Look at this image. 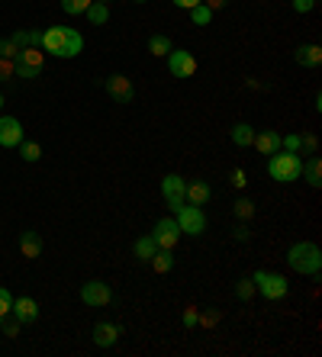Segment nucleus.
<instances>
[{
	"label": "nucleus",
	"instance_id": "nucleus-10",
	"mask_svg": "<svg viewBox=\"0 0 322 357\" xmlns=\"http://www.w3.org/2000/svg\"><path fill=\"white\" fill-rule=\"evenodd\" d=\"M151 238L158 242V248L174 251V245H177V238H181V229H177V222L174 219H158L155 222V229H151Z\"/></svg>",
	"mask_w": 322,
	"mask_h": 357
},
{
	"label": "nucleus",
	"instance_id": "nucleus-33",
	"mask_svg": "<svg viewBox=\"0 0 322 357\" xmlns=\"http://www.w3.org/2000/svg\"><path fill=\"white\" fill-rule=\"evenodd\" d=\"M10 309H13V293L7 290V286H0V319L10 315Z\"/></svg>",
	"mask_w": 322,
	"mask_h": 357
},
{
	"label": "nucleus",
	"instance_id": "nucleus-8",
	"mask_svg": "<svg viewBox=\"0 0 322 357\" xmlns=\"http://www.w3.org/2000/svg\"><path fill=\"white\" fill-rule=\"evenodd\" d=\"M81 299H84L90 309H103V306H110V299H113V290H110V284H103V280H87V284L81 286Z\"/></svg>",
	"mask_w": 322,
	"mask_h": 357
},
{
	"label": "nucleus",
	"instance_id": "nucleus-31",
	"mask_svg": "<svg viewBox=\"0 0 322 357\" xmlns=\"http://www.w3.org/2000/svg\"><path fill=\"white\" fill-rule=\"evenodd\" d=\"M16 55H20V45L13 42L10 36H7V39H0V58H10V62H16Z\"/></svg>",
	"mask_w": 322,
	"mask_h": 357
},
{
	"label": "nucleus",
	"instance_id": "nucleus-22",
	"mask_svg": "<svg viewBox=\"0 0 322 357\" xmlns=\"http://www.w3.org/2000/svg\"><path fill=\"white\" fill-rule=\"evenodd\" d=\"M229 136H232V142H236L238 148H248L255 142V129L248 126V123H236V126L229 129Z\"/></svg>",
	"mask_w": 322,
	"mask_h": 357
},
{
	"label": "nucleus",
	"instance_id": "nucleus-23",
	"mask_svg": "<svg viewBox=\"0 0 322 357\" xmlns=\"http://www.w3.org/2000/svg\"><path fill=\"white\" fill-rule=\"evenodd\" d=\"M10 39L20 45V49H29V45H39V49H42V32L39 29H20V32H13Z\"/></svg>",
	"mask_w": 322,
	"mask_h": 357
},
{
	"label": "nucleus",
	"instance_id": "nucleus-2",
	"mask_svg": "<svg viewBox=\"0 0 322 357\" xmlns=\"http://www.w3.org/2000/svg\"><path fill=\"white\" fill-rule=\"evenodd\" d=\"M290 271H297L300 277H316L322 271V251L316 242H297L287 251Z\"/></svg>",
	"mask_w": 322,
	"mask_h": 357
},
{
	"label": "nucleus",
	"instance_id": "nucleus-20",
	"mask_svg": "<svg viewBox=\"0 0 322 357\" xmlns=\"http://www.w3.org/2000/svg\"><path fill=\"white\" fill-rule=\"evenodd\" d=\"M132 251H136V258H139L142 264H149L151 258H155V251H158V242H155L151 235H142L139 242L132 245Z\"/></svg>",
	"mask_w": 322,
	"mask_h": 357
},
{
	"label": "nucleus",
	"instance_id": "nucleus-34",
	"mask_svg": "<svg viewBox=\"0 0 322 357\" xmlns=\"http://www.w3.org/2000/svg\"><path fill=\"white\" fill-rule=\"evenodd\" d=\"M197 322H200V309L197 306H187L184 309V328H197Z\"/></svg>",
	"mask_w": 322,
	"mask_h": 357
},
{
	"label": "nucleus",
	"instance_id": "nucleus-40",
	"mask_svg": "<svg viewBox=\"0 0 322 357\" xmlns=\"http://www.w3.org/2000/svg\"><path fill=\"white\" fill-rule=\"evenodd\" d=\"M197 3H203V0H174V7H181V10H193Z\"/></svg>",
	"mask_w": 322,
	"mask_h": 357
},
{
	"label": "nucleus",
	"instance_id": "nucleus-18",
	"mask_svg": "<svg viewBox=\"0 0 322 357\" xmlns=\"http://www.w3.org/2000/svg\"><path fill=\"white\" fill-rule=\"evenodd\" d=\"M300 177H306L310 187H322V161H319V155H310V161H303Z\"/></svg>",
	"mask_w": 322,
	"mask_h": 357
},
{
	"label": "nucleus",
	"instance_id": "nucleus-27",
	"mask_svg": "<svg viewBox=\"0 0 322 357\" xmlns=\"http://www.w3.org/2000/svg\"><path fill=\"white\" fill-rule=\"evenodd\" d=\"M20 158L23 161H39V158H42V148H39V142H26V138H23L20 142Z\"/></svg>",
	"mask_w": 322,
	"mask_h": 357
},
{
	"label": "nucleus",
	"instance_id": "nucleus-4",
	"mask_svg": "<svg viewBox=\"0 0 322 357\" xmlns=\"http://www.w3.org/2000/svg\"><path fill=\"white\" fill-rule=\"evenodd\" d=\"M251 280H255V293H261L264 299H284L287 290H290L287 277L271 273V271H255V273H251Z\"/></svg>",
	"mask_w": 322,
	"mask_h": 357
},
{
	"label": "nucleus",
	"instance_id": "nucleus-7",
	"mask_svg": "<svg viewBox=\"0 0 322 357\" xmlns=\"http://www.w3.org/2000/svg\"><path fill=\"white\" fill-rule=\"evenodd\" d=\"M161 197H164V206L171 212H177L187 203V180L181 174H168L161 180Z\"/></svg>",
	"mask_w": 322,
	"mask_h": 357
},
{
	"label": "nucleus",
	"instance_id": "nucleus-12",
	"mask_svg": "<svg viewBox=\"0 0 322 357\" xmlns=\"http://www.w3.org/2000/svg\"><path fill=\"white\" fill-rule=\"evenodd\" d=\"M23 142V126L13 116H0V145L3 148H20Z\"/></svg>",
	"mask_w": 322,
	"mask_h": 357
},
{
	"label": "nucleus",
	"instance_id": "nucleus-45",
	"mask_svg": "<svg viewBox=\"0 0 322 357\" xmlns=\"http://www.w3.org/2000/svg\"><path fill=\"white\" fill-rule=\"evenodd\" d=\"M132 3H145V0H132Z\"/></svg>",
	"mask_w": 322,
	"mask_h": 357
},
{
	"label": "nucleus",
	"instance_id": "nucleus-17",
	"mask_svg": "<svg viewBox=\"0 0 322 357\" xmlns=\"http://www.w3.org/2000/svg\"><path fill=\"white\" fill-rule=\"evenodd\" d=\"M20 251H23V258H39V254H42V235H39V232H23Z\"/></svg>",
	"mask_w": 322,
	"mask_h": 357
},
{
	"label": "nucleus",
	"instance_id": "nucleus-9",
	"mask_svg": "<svg viewBox=\"0 0 322 357\" xmlns=\"http://www.w3.org/2000/svg\"><path fill=\"white\" fill-rule=\"evenodd\" d=\"M168 71L174 77H193L197 74V58H193L187 49H171L168 52Z\"/></svg>",
	"mask_w": 322,
	"mask_h": 357
},
{
	"label": "nucleus",
	"instance_id": "nucleus-21",
	"mask_svg": "<svg viewBox=\"0 0 322 357\" xmlns=\"http://www.w3.org/2000/svg\"><path fill=\"white\" fill-rule=\"evenodd\" d=\"M171 49H174V42L168 39V36H161V32L149 36V55H155V58H168Z\"/></svg>",
	"mask_w": 322,
	"mask_h": 357
},
{
	"label": "nucleus",
	"instance_id": "nucleus-44",
	"mask_svg": "<svg viewBox=\"0 0 322 357\" xmlns=\"http://www.w3.org/2000/svg\"><path fill=\"white\" fill-rule=\"evenodd\" d=\"M94 3H107V0H94Z\"/></svg>",
	"mask_w": 322,
	"mask_h": 357
},
{
	"label": "nucleus",
	"instance_id": "nucleus-42",
	"mask_svg": "<svg viewBox=\"0 0 322 357\" xmlns=\"http://www.w3.org/2000/svg\"><path fill=\"white\" fill-rule=\"evenodd\" d=\"M206 7H210V10H219V7H225V0H203Z\"/></svg>",
	"mask_w": 322,
	"mask_h": 357
},
{
	"label": "nucleus",
	"instance_id": "nucleus-15",
	"mask_svg": "<svg viewBox=\"0 0 322 357\" xmlns=\"http://www.w3.org/2000/svg\"><path fill=\"white\" fill-rule=\"evenodd\" d=\"M251 145H255L261 155H274V151H280L277 129H261V132H255V142H251Z\"/></svg>",
	"mask_w": 322,
	"mask_h": 357
},
{
	"label": "nucleus",
	"instance_id": "nucleus-29",
	"mask_svg": "<svg viewBox=\"0 0 322 357\" xmlns=\"http://www.w3.org/2000/svg\"><path fill=\"white\" fill-rule=\"evenodd\" d=\"M236 296L242 299V303H248V299L255 296V280H251V277H242V280L236 284Z\"/></svg>",
	"mask_w": 322,
	"mask_h": 357
},
{
	"label": "nucleus",
	"instance_id": "nucleus-11",
	"mask_svg": "<svg viewBox=\"0 0 322 357\" xmlns=\"http://www.w3.org/2000/svg\"><path fill=\"white\" fill-rule=\"evenodd\" d=\"M107 94L116 100V103H132V97H136V87L129 81L126 74H110L107 77Z\"/></svg>",
	"mask_w": 322,
	"mask_h": 357
},
{
	"label": "nucleus",
	"instance_id": "nucleus-1",
	"mask_svg": "<svg viewBox=\"0 0 322 357\" xmlns=\"http://www.w3.org/2000/svg\"><path fill=\"white\" fill-rule=\"evenodd\" d=\"M42 52L55 55V58H75L84 52V36L71 26H49L42 32Z\"/></svg>",
	"mask_w": 322,
	"mask_h": 357
},
{
	"label": "nucleus",
	"instance_id": "nucleus-16",
	"mask_svg": "<svg viewBox=\"0 0 322 357\" xmlns=\"http://www.w3.org/2000/svg\"><path fill=\"white\" fill-rule=\"evenodd\" d=\"M210 197H213V187H210L206 180H193V184H187V203H190V206H206Z\"/></svg>",
	"mask_w": 322,
	"mask_h": 357
},
{
	"label": "nucleus",
	"instance_id": "nucleus-5",
	"mask_svg": "<svg viewBox=\"0 0 322 357\" xmlns=\"http://www.w3.org/2000/svg\"><path fill=\"white\" fill-rule=\"evenodd\" d=\"M174 222H177V229L181 235H203L206 232V216H203V206H190V203H184L181 210L174 212Z\"/></svg>",
	"mask_w": 322,
	"mask_h": 357
},
{
	"label": "nucleus",
	"instance_id": "nucleus-35",
	"mask_svg": "<svg viewBox=\"0 0 322 357\" xmlns=\"http://www.w3.org/2000/svg\"><path fill=\"white\" fill-rule=\"evenodd\" d=\"M0 322H3V335H7V338H16V335H20V319H7V315H3Z\"/></svg>",
	"mask_w": 322,
	"mask_h": 357
},
{
	"label": "nucleus",
	"instance_id": "nucleus-19",
	"mask_svg": "<svg viewBox=\"0 0 322 357\" xmlns=\"http://www.w3.org/2000/svg\"><path fill=\"white\" fill-rule=\"evenodd\" d=\"M293 58H297V64H303V68H316V64L322 62V49L319 45H300Z\"/></svg>",
	"mask_w": 322,
	"mask_h": 357
},
{
	"label": "nucleus",
	"instance_id": "nucleus-13",
	"mask_svg": "<svg viewBox=\"0 0 322 357\" xmlns=\"http://www.w3.org/2000/svg\"><path fill=\"white\" fill-rule=\"evenodd\" d=\"M10 312H13V319H20V325H32L39 319V303L32 296H20V299H13Z\"/></svg>",
	"mask_w": 322,
	"mask_h": 357
},
{
	"label": "nucleus",
	"instance_id": "nucleus-25",
	"mask_svg": "<svg viewBox=\"0 0 322 357\" xmlns=\"http://www.w3.org/2000/svg\"><path fill=\"white\" fill-rule=\"evenodd\" d=\"M84 16H87L90 26H103V23L110 20V10H107V3H90V7L84 10Z\"/></svg>",
	"mask_w": 322,
	"mask_h": 357
},
{
	"label": "nucleus",
	"instance_id": "nucleus-6",
	"mask_svg": "<svg viewBox=\"0 0 322 357\" xmlns=\"http://www.w3.org/2000/svg\"><path fill=\"white\" fill-rule=\"evenodd\" d=\"M45 64V52L39 45H29V49H20L16 55V77H26V81H36L42 74Z\"/></svg>",
	"mask_w": 322,
	"mask_h": 357
},
{
	"label": "nucleus",
	"instance_id": "nucleus-30",
	"mask_svg": "<svg viewBox=\"0 0 322 357\" xmlns=\"http://www.w3.org/2000/svg\"><path fill=\"white\" fill-rule=\"evenodd\" d=\"M232 210H236L238 222H248V219H251V216H255V203L242 197V200H236V206H232Z\"/></svg>",
	"mask_w": 322,
	"mask_h": 357
},
{
	"label": "nucleus",
	"instance_id": "nucleus-41",
	"mask_svg": "<svg viewBox=\"0 0 322 357\" xmlns=\"http://www.w3.org/2000/svg\"><path fill=\"white\" fill-rule=\"evenodd\" d=\"M236 238H238V242H245V238H248V225H245V222H238V225H236Z\"/></svg>",
	"mask_w": 322,
	"mask_h": 357
},
{
	"label": "nucleus",
	"instance_id": "nucleus-3",
	"mask_svg": "<svg viewBox=\"0 0 322 357\" xmlns=\"http://www.w3.org/2000/svg\"><path fill=\"white\" fill-rule=\"evenodd\" d=\"M268 174L277 184H293L303 174V158L297 151H274L268 155Z\"/></svg>",
	"mask_w": 322,
	"mask_h": 357
},
{
	"label": "nucleus",
	"instance_id": "nucleus-14",
	"mask_svg": "<svg viewBox=\"0 0 322 357\" xmlns=\"http://www.w3.org/2000/svg\"><path fill=\"white\" fill-rule=\"evenodd\" d=\"M119 325H113V322H97L94 325V345L97 347H113L119 341Z\"/></svg>",
	"mask_w": 322,
	"mask_h": 357
},
{
	"label": "nucleus",
	"instance_id": "nucleus-28",
	"mask_svg": "<svg viewBox=\"0 0 322 357\" xmlns=\"http://www.w3.org/2000/svg\"><path fill=\"white\" fill-rule=\"evenodd\" d=\"M90 3H94V0H62V10L68 13V16H81Z\"/></svg>",
	"mask_w": 322,
	"mask_h": 357
},
{
	"label": "nucleus",
	"instance_id": "nucleus-43",
	"mask_svg": "<svg viewBox=\"0 0 322 357\" xmlns=\"http://www.w3.org/2000/svg\"><path fill=\"white\" fill-rule=\"evenodd\" d=\"M0 110H3V94H0Z\"/></svg>",
	"mask_w": 322,
	"mask_h": 357
},
{
	"label": "nucleus",
	"instance_id": "nucleus-24",
	"mask_svg": "<svg viewBox=\"0 0 322 357\" xmlns=\"http://www.w3.org/2000/svg\"><path fill=\"white\" fill-rule=\"evenodd\" d=\"M151 271L155 273H168L174 267V251H168V248H158V251H155V258H151Z\"/></svg>",
	"mask_w": 322,
	"mask_h": 357
},
{
	"label": "nucleus",
	"instance_id": "nucleus-36",
	"mask_svg": "<svg viewBox=\"0 0 322 357\" xmlns=\"http://www.w3.org/2000/svg\"><path fill=\"white\" fill-rule=\"evenodd\" d=\"M280 148L284 151H300V136H280Z\"/></svg>",
	"mask_w": 322,
	"mask_h": 357
},
{
	"label": "nucleus",
	"instance_id": "nucleus-37",
	"mask_svg": "<svg viewBox=\"0 0 322 357\" xmlns=\"http://www.w3.org/2000/svg\"><path fill=\"white\" fill-rule=\"evenodd\" d=\"M300 148H306L310 155H316V148H319V142H316V136H303V138H300Z\"/></svg>",
	"mask_w": 322,
	"mask_h": 357
},
{
	"label": "nucleus",
	"instance_id": "nucleus-39",
	"mask_svg": "<svg viewBox=\"0 0 322 357\" xmlns=\"http://www.w3.org/2000/svg\"><path fill=\"white\" fill-rule=\"evenodd\" d=\"M245 184H248L245 171H242V168H236V171H232V187H245Z\"/></svg>",
	"mask_w": 322,
	"mask_h": 357
},
{
	"label": "nucleus",
	"instance_id": "nucleus-38",
	"mask_svg": "<svg viewBox=\"0 0 322 357\" xmlns=\"http://www.w3.org/2000/svg\"><path fill=\"white\" fill-rule=\"evenodd\" d=\"M316 7V0H293V10L297 13H310Z\"/></svg>",
	"mask_w": 322,
	"mask_h": 357
},
{
	"label": "nucleus",
	"instance_id": "nucleus-26",
	"mask_svg": "<svg viewBox=\"0 0 322 357\" xmlns=\"http://www.w3.org/2000/svg\"><path fill=\"white\" fill-rule=\"evenodd\" d=\"M190 20H193V26H210V23H213V10H210L206 3H197L190 10Z\"/></svg>",
	"mask_w": 322,
	"mask_h": 357
},
{
	"label": "nucleus",
	"instance_id": "nucleus-32",
	"mask_svg": "<svg viewBox=\"0 0 322 357\" xmlns=\"http://www.w3.org/2000/svg\"><path fill=\"white\" fill-rule=\"evenodd\" d=\"M13 77H16V62L0 58V81H13Z\"/></svg>",
	"mask_w": 322,
	"mask_h": 357
}]
</instances>
